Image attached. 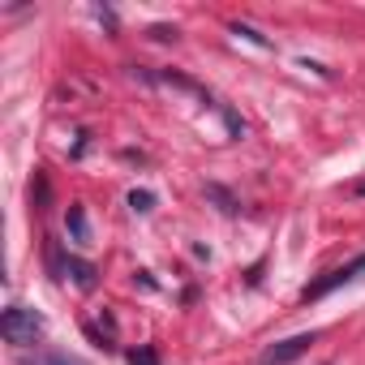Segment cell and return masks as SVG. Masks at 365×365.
Here are the masks:
<instances>
[{
    "instance_id": "obj_1",
    "label": "cell",
    "mask_w": 365,
    "mask_h": 365,
    "mask_svg": "<svg viewBox=\"0 0 365 365\" xmlns=\"http://www.w3.org/2000/svg\"><path fill=\"white\" fill-rule=\"evenodd\" d=\"M0 335H5L14 348H31L39 335H43V318L26 305H9L5 318H0Z\"/></svg>"
},
{
    "instance_id": "obj_2",
    "label": "cell",
    "mask_w": 365,
    "mask_h": 365,
    "mask_svg": "<svg viewBox=\"0 0 365 365\" xmlns=\"http://www.w3.org/2000/svg\"><path fill=\"white\" fill-rule=\"evenodd\" d=\"M365 275V254H356L348 267H335V271H327L322 279H314L305 292H301V301H322L327 292H335V288H344V284H352V279H361Z\"/></svg>"
},
{
    "instance_id": "obj_3",
    "label": "cell",
    "mask_w": 365,
    "mask_h": 365,
    "mask_svg": "<svg viewBox=\"0 0 365 365\" xmlns=\"http://www.w3.org/2000/svg\"><path fill=\"white\" fill-rule=\"evenodd\" d=\"M309 344H318V335H314V331H305V335H288V339L271 344V348L258 356V365H292L297 356H305V352H309Z\"/></svg>"
},
{
    "instance_id": "obj_4",
    "label": "cell",
    "mask_w": 365,
    "mask_h": 365,
    "mask_svg": "<svg viewBox=\"0 0 365 365\" xmlns=\"http://www.w3.org/2000/svg\"><path fill=\"white\" fill-rule=\"evenodd\" d=\"M78 288H95V267L91 262H82V258H65V267H61Z\"/></svg>"
},
{
    "instance_id": "obj_5",
    "label": "cell",
    "mask_w": 365,
    "mask_h": 365,
    "mask_svg": "<svg viewBox=\"0 0 365 365\" xmlns=\"http://www.w3.org/2000/svg\"><path fill=\"white\" fill-rule=\"evenodd\" d=\"M69 232H73V241H78V245H86V241H91V232H86V215H82V207H69Z\"/></svg>"
},
{
    "instance_id": "obj_6",
    "label": "cell",
    "mask_w": 365,
    "mask_h": 365,
    "mask_svg": "<svg viewBox=\"0 0 365 365\" xmlns=\"http://www.w3.org/2000/svg\"><path fill=\"white\" fill-rule=\"evenodd\" d=\"M125 361H129V365H159V352H155V348H129Z\"/></svg>"
},
{
    "instance_id": "obj_7",
    "label": "cell",
    "mask_w": 365,
    "mask_h": 365,
    "mask_svg": "<svg viewBox=\"0 0 365 365\" xmlns=\"http://www.w3.org/2000/svg\"><path fill=\"white\" fill-rule=\"evenodd\" d=\"M129 207H133L138 215H146V211H155V194H146V190H133V194H129Z\"/></svg>"
},
{
    "instance_id": "obj_8",
    "label": "cell",
    "mask_w": 365,
    "mask_h": 365,
    "mask_svg": "<svg viewBox=\"0 0 365 365\" xmlns=\"http://www.w3.org/2000/svg\"><path fill=\"white\" fill-rule=\"evenodd\" d=\"M48 365H82V361H73V356H65V352H52Z\"/></svg>"
},
{
    "instance_id": "obj_9",
    "label": "cell",
    "mask_w": 365,
    "mask_h": 365,
    "mask_svg": "<svg viewBox=\"0 0 365 365\" xmlns=\"http://www.w3.org/2000/svg\"><path fill=\"white\" fill-rule=\"evenodd\" d=\"M356 194H365V185H356Z\"/></svg>"
}]
</instances>
